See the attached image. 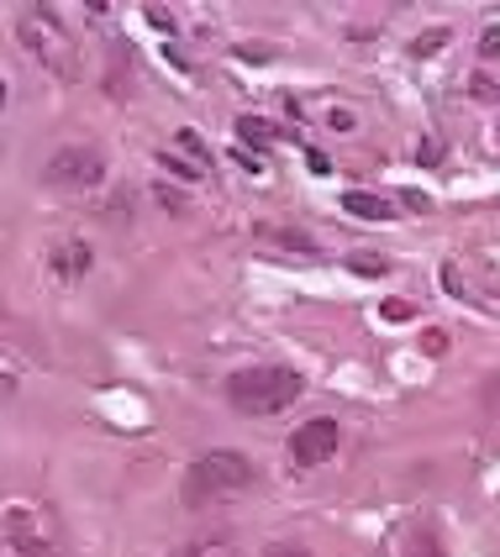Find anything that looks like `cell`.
I'll return each mask as SVG.
<instances>
[{
    "label": "cell",
    "instance_id": "8fae6325",
    "mask_svg": "<svg viewBox=\"0 0 500 557\" xmlns=\"http://www.w3.org/2000/svg\"><path fill=\"white\" fill-rule=\"evenodd\" d=\"M479 53H485V59H500V27H485V37H479Z\"/></svg>",
    "mask_w": 500,
    "mask_h": 557
},
{
    "label": "cell",
    "instance_id": "277c9868",
    "mask_svg": "<svg viewBox=\"0 0 500 557\" xmlns=\"http://www.w3.org/2000/svg\"><path fill=\"white\" fill-rule=\"evenodd\" d=\"M48 180L63 189H95L106 180V158L95 153V148H59V153L48 158Z\"/></svg>",
    "mask_w": 500,
    "mask_h": 557
},
{
    "label": "cell",
    "instance_id": "9c48e42d",
    "mask_svg": "<svg viewBox=\"0 0 500 557\" xmlns=\"http://www.w3.org/2000/svg\"><path fill=\"white\" fill-rule=\"evenodd\" d=\"M411 557H442L438 536H427V531H422V536H416V542H411Z\"/></svg>",
    "mask_w": 500,
    "mask_h": 557
},
{
    "label": "cell",
    "instance_id": "7a4b0ae2",
    "mask_svg": "<svg viewBox=\"0 0 500 557\" xmlns=\"http://www.w3.org/2000/svg\"><path fill=\"white\" fill-rule=\"evenodd\" d=\"M253 484V463L243 453H232V447H211V453H200L185 473V505H211L221 495H237V490H248Z\"/></svg>",
    "mask_w": 500,
    "mask_h": 557
},
{
    "label": "cell",
    "instance_id": "ba28073f",
    "mask_svg": "<svg viewBox=\"0 0 500 557\" xmlns=\"http://www.w3.org/2000/svg\"><path fill=\"white\" fill-rule=\"evenodd\" d=\"M264 237H275V243H284V248H295V252H316L306 232H284V226H264Z\"/></svg>",
    "mask_w": 500,
    "mask_h": 557
},
{
    "label": "cell",
    "instance_id": "5bb4252c",
    "mask_svg": "<svg viewBox=\"0 0 500 557\" xmlns=\"http://www.w3.org/2000/svg\"><path fill=\"white\" fill-rule=\"evenodd\" d=\"M327 126H332V132H353V116H347V111H332V116H327Z\"/></svg>",
    "mask_w": 500,
    "mask_h": 557
},
{
    "label": "cell",
    "instance_id": "5b68a950",
    "mask_svg": "<svg viewBox=\"0 0 500 557\" xmlns=\"http://www.w3.org/2000/svg\"><path fill=\"white\" fill-rule=\"evenodd\" d=\"M5 531H11V547L22 557H59V547H53L42 531H32L27 510H11V516H5Z\"/></svg>",
    "mask_w": 500,
    "mask_h": 557
},
{
    "label": "cell",
    "instance_id": "2e32d148",
    "mask_svg": "<svg viewBox=\"0 0 500 557\" xmlns=\"http://www.w3.org/2000/svg\"><path fill=\"white\" fill-rule=\"evenodd\" d=\"M0 111H5V79H0Z\"/></svg>",
    "mask_w": 500,
    "mask_h": 557
},
{
    "label": "cell",
    "instance_id": "9a60e30c",
    "mask_svg": "<svg viewBox=\"0 0 500 557\" xmlns=\"http://www.w3.org/2000/svg\"><path fill=\"white\" fill-rule=\"evenodd\" d=\"M180 557H221V547H190V553H180Z\"/></svg>",
    "mask_w": 500,
    "mask_h": 557
},
{
    "label": "cell",
    "instance_id": "8992f818",
    "mask_svg": "<svg viewBox=\"0 0 500 557\" xmlns=\"http://www.w3.org/2000/svg\"><path fill=\"white\" fill-rule=\"evenodd\" d=\"M343 211H353L358 221H390V216H395L385 195H364V189H347V195H343Z\"/></svg>",
    "mask_w": 500,
    "mask_h": 557
},
{
    "label": "cell",
    "instance_id": "3957f363",
    "mask_svg": "<svg viewBox=\"0 0 500 557\" xmlns=\"http://www.w3.org/2000/svg\"><path fill=\"white\" fill-rule=\"evenodd\" d=\"M338 442H343V426L332 421V416H312V421H301L290 442H284V453H290V463L295 468H316L327 463L332 453H338Z\"/></svg>",
    "mask_w": 500,
    "mask_h": 557
},
{
    "label": "cell",
    "instance_id": "30bf717a",
    "mask_svg": "<svg viewBox=\"0 0 500 557\" xmlns=\"http://www.w3.org/2000/svg\"><path fill=\"white\" fill-rule=\"evenodd\" d=\"M237 126H243V137H248V143H269V137H275V132H269V122H253V116H248V122H237Z\"/></svg>",
    "mask_w": 500,
    "mask_h": 557
},
{
    "label": "cell",
    "instance_id": "52a82bcc",
    "mask_svg": "<svg viewBox=\"0 0 500 557\" xmlns=\"http://www.w3.org/2000/svg\"><path fill=\"white\" fill-rule=\"evenodd\" d=\"M53 269H59V274H85V269H90V248H80V243L59 248L53 252Z\"/></svg>",
    "mask_w": 500,
    "mask_h": 557
},
{
    "label": "cell",
    "instance_id": "7c38bea8",
    "mask_svg": "<svg viewBox=\"0 0 500 557\" xmlns=\"http://www.w3.org/2000/svg\"><path fill=\"white\" fill-rule=\"evenodd\" d=\"M264 557H312V553H306V547H290V542H280V547H269Z\"/></svg>",
    "mask_w": 500,
    "mask_h": 557
},
{
    "label": "cell",
    "instance_id": "6da1fadb",
    "mask_svg": "<svg viewBox=\"0 0 500 557\" xmlns=\"http://www.w3.org/2000/svg\"><path fill=\"white\" fill-rule=\"evenodd\" d=\"M306 395V379L295 369H243L227 379V400L232 410H243V416H280L290 405Z\"/></svg>",
    "mask_w": 500,
    "mask_h": 557
},
{
    "label": "cell",
    "instance_id": "4fadbf2b",
    "mask_svg": "<svg viewBox=\"0 0 500 557\" xmlns=\"http://www.w3.org/2000/svg\"><path fill=\"white\" fill-rule=\"evenodd\" d=\"M438 48H442V32H427V37L416 42V53H438Z\"/></svg>",
    "mask_w": 500,
    "mask_h": 557
}]
</instances>
